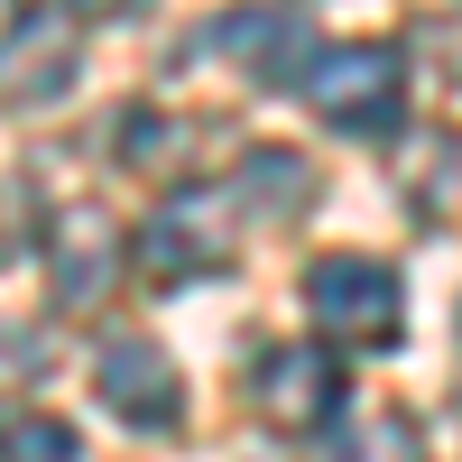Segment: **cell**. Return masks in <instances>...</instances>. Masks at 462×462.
Segmentation results:
<instances>
[{
	"mask_svg": "<svg viewBox=\"0 0 462 462\" xmlns=\"http://www.w3.org/2000/svg\"><path fill=\"white\" fill-rule=\"evenodd\" d=\"M305 315H315L324 342H342V352H398L407 333V287L389 259H361V250H333L305 268Z\"/></svg>",
	"mask_w": 462,
	"mask_h": 462,
	"instance_id": "6da1fadb",
	"label": "cell"
},
{
	"mask_svg": "<svg viewBox=\"0 0 462 462\" xmlns=\"http://www.w3.org/2000/svg\"><path fill=\"white\" fill-rule=\"evenodd\" d=\"M305 102H315L333 130H352V139H389L407 121V56L379 47V37H342V47L315 56Z\"/></svg>",
	"mask_w": 462,
	"mask_h": 462,
	"instance_id": "7a4b0ae2",
	"label": "cell"
},
{
	"mask_svg": "<svg viewBox=\"0 0 462 462\" xmlns=\"http://www.w3.org/2000/svg\"><path fill=\"white\" fill-rule=\"evenodd\" d=\"M222 259H231V195L222 185H176V195L148 213V231H139V268L167 278V287L213 278Z\"/></svg>",
	"mask_w": 462,
	"mask_h": 462,
	"instance_id": "3957f363",
	"label": "cell"
},
{
	"mask_svg": "<svg viewBox=\"0 0 462 462\" xmlns=\"http://www.w3.org/2000/svg\"><path fill=\"white\" fill-rule=\"evenodd\" d=\"M93 389L139 435H176L185 426V379H176V361L158 352V342H139V333H111L93 352Z\"/></svg>",
	"mask_w": 462,
	"mask_h": 462,
	"instance_id": "277c9868",
	"label": "cell"
},
{
	"mask_svg": "<svg viewBox=\"0 0 462 462\" xmlns=\"http://www.w3.org/2000/svg\"><path fill=\"white\" fill-rule=\"evenodd\" d=\"M250 398L268 426H324V416H342V370L315 342H268L250 370Z\"/></svg>",
	"mask_w": 462,
	"mask_h": 462,
	"instance_id": "5b68a950",
	"label": "cell"
},
{
	"mask_svg": "<svg viewBox=\"0 0 462 462\" xmlns=\"http://www.w3.org/2000/svg\"><path fill=\"white\" fill-rule=\"evenodd\" d=\"M204 37H213V47H222L231 65H241V74H250V84H296V74H315V56H305V47H315V28H305L296 10H278V0L222 10Z\"/></svg>",
	"mask_w": 462,
	"mask_h": 462,
	"instance_id": "8992f818",
	"label": "cell"
},
{
	"mask_svg": "<svg viewBox=\"0 0 462 462\" xmlns=\"http://www.w3.org/2000/svg\"><path fill=\"white\" fill-rule=\"evenodd\" d=\"M74 84V28L65 10H19L10 47H0V102H47Z\"/></svg>",
	"mask_w": 462,
	"mask_h": 462,
	"instance_id": "52a82bcc",
	"label": "cell"
},
{
	"mask_svg": "<svg viewBox=\"0 0 462 462\" xmlns=\"http://www.w3.org/2000/svg\"><path fill=\"white\" fill-rule=\"evenodd\" d=\"M111 278H121V231L102 213H74L56 241V305H102Z\"/></svg>",
	"mask_w": 462,
	"mask_h": 462,
	"instance_id": "ba28073f",
	"label": "cell"
},
{
	"mask_svg": "<svg viewBox=\"0 0 462 462\" xmlns=\"http://www.w3.org/2000/svg\"><path fill=\"white\" fill-rule=\"evenodd\" d=\"M231 195H250L268 222H296L305 204H315V167L287 158V148H259V158H241V185H231Z\"/></svg>",
	"mask_w": 462,
	"mask_h": 462,
	"instance_id": "9c48e42d",
	"label": "cell"
},
{
	"mask_svg": "<svg viewBox=\"0 0 462 462\" xmlns=\"http://www.w3.org/2000/svg\"><path fill=\"white\" fill-rule=\"evenodd\" d=\"M324 462H426V444H416V416L407 407H370V416H352V426L333 435Z\"/></svg>",
	"mask_w": 462,
	"mask_h": 462,
	"instance_id": "30bf717a",
	"label": "cell"
},
{
	"mask_svg": "<svg viewBox=\"0 0 462 462\" xmlns=\"http://www.w3.org/2000/svg\"><path fill=\"white\" fill-rule=\"evenodd\" d=\"M176 148H185V130L167 111H121V158L130 167H176Z\"/></svg>",
	"mask_w": 462,
	"mask_h": 462,
	"instance_id": "8fae6325",
	"label": "cell"
},
{
	"mask_svg": "<svg viewBox=\"0 0 462 462\" xmlns=\"http://www.w3.org/2000/svg\"><path fill=\"white\" fill-rule=\"evenodd\" d=\"M10 462H74V435L47 426V416H28V426H10Z\"/></svg>",
	"mask_w": 462,
	"mask_h": 462,
	"instance_id": "7c38bea8",
	"label": "cell"
},
{
	"mask_svg": "<svg viewBox=\"0 0 462 462\" xmlns=\"http://www.w3.org/2000/svg\"><path fill=\"white\" fill-rule=\"evenodd\" d=\"M19 250V185H0V259Z\"/></svg>",
	"mask_w": 462,
	"mask_h": 462,
	"instance_id": "4fadbf2b",
	"label": "cell"
},
{
	"mask_svg": "<svg viewBox=\"0 0 462 462\" xmlns=\"http://www.w3.org/2000/svg\"><path fill=\"white\" fill-rule=\"evenodd\" d=\"M139 0H65V19H130Z\"/></svg>",
	"mask_w": 462,
	"mask_h": 462,
	"instance_id": "5bb4252c",
	"label": "cell"
}]
</instances>
